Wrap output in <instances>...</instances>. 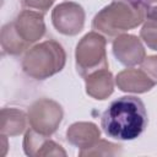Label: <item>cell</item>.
Segmentation results:
<instances>
[{
  "instance_id": "6da1fadb",
  "label": "cell",
  "mask_w": 157,
  "mask_h": 157,
  "mask_svg": "<svg viewBox=\"0 0 157 157\" xmlns=\"http://www.w3.org/2000/svg\"><path fill=\"white\" fill-rule=\"evenodd\" d=\"M148 123L144 102L135 96H123L110 102L101 118L104 134L114 140L137 139Z\"/></svg>"
},
{
  "instance_id": "7a4b0ae2",
  "label": "cell",
  "mask_w": 157,
  "mask_h": 157,
  "mask_svg": "<svg viewBox=\"0 0 157 157\" xmlns=\"http://www.w3.org/2000/svg\"><path fill=\"white\" fill-rule=\"evenodd\" d=\"M146 20L140 0H113L93 18V31L113 38L140 26Z\"/></svg>"
},
{
  "instance_id": "3957f363",
  "label": "cell",
  "mask_w": 157,
  "mask_h": 157,
  "mask_svg": "<svg viewBox=\"0 0 157 157\" xmlns=\"http://www.w3.org/2000/svg\"><path fill=\"white\" fill-rule=\"evenodd\" d=\"M66 54L61 44L55 40H45L26 53L22 60V70L36 80H45L63 70Z\"/></svg>"
},
{
  "instance_id": "277c9868",
  "label": "cell",
  "mask_w": 157,
  "mask_h": 157,
  "mask_svg": "<svg viewBox=\"0 0 157 157\" xmlns=\"http://www.w3.org/2000/svg\"><path fill=\"white\" fill-rule=\"evenodd\" d=\"M107 39L103 34L92 31L82 37L77 43L75 59L76 70L83 78L98 70L108 69V60L105 54Z\"/></svg>"
},
{
  "instance_id": "5b68a950",
  "label": "cell",
  "mask_w": 157,
  "mask_h": 157,
  "mask_svg": "<svg viewBox=\"0 0 157 157\" xmlns=\"http://www.w3.org/2000/svg\"><path fill=\"white\" fill-rule=\"evenodd\" d=\"M63 108L59 103L49 98L37 99L28 109V124L31 129L50 136L63 120Z\"/></svg>"
},
{
  "instance_id": "8992f818",
  "label": "cell",
  "mask_w": 157,
  "mask_h": 157,
  "mask_svg": "<svg viewBox=\"0 0 157 157\" xmlns=\"http://www.w3.org/2000/svg\"><path fill=\"white\" fill-rule=\"evenodd\" d=\"M52 22L59 33L75 36L83 28L85 11L81 5L72 1H65L54 7L52 12Z\"/></svg>"
},
{
  "instance_id": "52a82bcc",
  "label": "cell",
  "mask_w": 157,
  "mask_h": 157,
  "mask_svg": "<svg viewBox=\"0 0 157 157\" xmlns=\"http://www.w3.org/2000/svg\"><path fill=\"white\" fill-rule=\"evenodd\" d=\"M113 54L123 65L135 66L142 64L146 58L141 40L132 34H120L113 40Z\"/></svg>"
},
{
  "instance_id": "ba28073f",
  "label": "cell",
  "mask_w": 157,
  "mask_h": 157,
  "mask_svg": "<svg viewBox=\"0 0 157 157\" xmlns=\"http://www.w3.org/2000/svg\"><path fill=\"white\" fill-rule=\"evenodd\" d=\"M12 23L17 34L28 45L39 40L45 33L44 17L39 11L23 10L12 21Z\"/></svg>"
},
{
  "instance_id": "9c48e42d",
  "label": "cell",
  "mask_w": 157,
  "mask_h": 157,
  "mask_svg": "<svg viewBox=\"0 0 157 157\" xmlns=\"http://www.w3.org/2000/svg\"><path fill=\"white\" fill-rule=\"evenodd\" d=\"M23 151L27 156H66V151L59 144L33 129L25 134Z\"/></svg>"
},
{
  "instance_id": "30bf717a",
  "label": "cell",
  "mask_w": 157,
  "mask_h": 157,
  "mask_svg": "<svg viewBox=\"0 0 157 157\" xmlns=\"http://www.w3.org/2000/svg\"><path fill=\"white\" fill-rule=\"evenodd\" d=\"M115 83L120 91L131 93H145L156 83L142 69H125L115 77Z\"/></svg>"
},
{
  "instance_id": "8fae6325",
  "label": "cell",
  "mask_w": 157,
  "mask_h": 157,
  "mask_svg": "<svg viewBox=\"0 0 157 157\" xmlns=\"http://www.w3.org/2000/svg\"><path fill=\"white\" fill-rule=\"evenodd\" d=\"M101 137V131L96 124L90 121H78L70 125L66 130L67 141L78 147L80 150H86L93 146Z\"/></svg>"
},
{
  "instance_id": "7c38bea8",
  "label": "cell",
  "mask_w": 157,
  "mask_h": 157,
  "mask_svg": "<svg viewBox=\"0 0 157 157\" xmlns=\"http://www.w3.org/2000/svg\"><path fill=\"white\" fill-rule=\"evenodd\" d=\"M86 81V93L94 99L108 98L114 90L113 75L108 69L94 71L85 77Z\"/></svg>"
},
{
  "instance_id": "4fadbf2b",
  "label": "cell",
  "mask_w": 157,
  "mask_h": 157,
  "mask_svg": "<svg viewBox=\"0 0 157 157\" xmlns=\"http://www.w3.org/2000/svg\"><path fill=\"white\" fill-rule=\"evenodd\" d=\"M28 123V117L25 112L16 108H2L0 115V130L1 135L17 136L21 135Z\"/></svg>"
},
{
  "instance_id": "5bb4252c",
  "label": "cell",
  "mask_w": 157,
  "mask_h": 157,
  "mask_svg": "<svg viewBox=\"0 0 157 157\" xmlns=\"http://www.w3.org/2000/svg\"><path fill=\"white\" fill-rule=\"evenodd\" d=\"M1 47L5 53L11 55H18L23 53L29 45L21 39L13 27V23L10 22L5 25L1 29Z\"/></svg>"
},
{
  "instance_id": "9a60e30c",
  "label": "cell",
  "mask_w": 157,
  "mask_h": 157,
  "mask_svg": "<svg viewBox=\"0 0 157 157\" xmlns=\"http://www.w3.org/2000/svg\"><path fill=\"white\" fill-rule=\"evenodd\" d=\"M121 145L113 144L107 140H98L93 146L86 150H80L78 156H115L121 153Z\"/></svg>"
},
{
  "instance_id": "2e32d148",
  "label": "cell",
  "mask_w": 157,
  "mask_h": 157,
  "mask_svg": "<svg viewBox=\"0 0 157 157\" xmlns=\"http://www.w3.org/2000/svg\"><path fill=\"white\" fill-rule=\"evenodd\" d=\"M140 37L150 49L157 50V20L146 18L140 31Z\"/></svg>"
},
{
  "instance_id": "e0dca14e",
  "label": "cell",
  "mask_w": 157,
  "mask_h": 157,
  "mask_svg": "<svg viewBox=\"0 0 157 157\" xmlns=\"http://www.w3.org/2000/svg\"><path fill=\"white\" fill-rule=\"evenodd\" d=\"M54 1L55 0H21L25 7L34 11H42V12L48 11Z\"/></svg>"
},
{
  "instance_id": "ac0fdd59",
  "label": "cell",
  "mask_w": 157,
  "mask_h": 157,
  "mask_svg": "<svg viewBox=\"0 0 157 157\" xmlns=\"http://www.w3.org/2000/svg\"><path fill=\"white\" fill-rule=\"evenodd\" d=\"M141 69L155 81V83H157V55L145 58Z\"/></svg>"
},
{
  "instance_id": "d6986e66",
  "label": "cell",
  "mask_w": 157,
  "mask_h": 157,
  "mask_svg": "<svg viewBox=\"0 0 157 157\" xmlns=\"http://www.w3.org/2000/svg\"><path fill=\"white\" fill-rule=\"evenodd\" d=\"M144 10L146 18H152L157 20V0H140Z\"/></svg>"
}]
</instances>
